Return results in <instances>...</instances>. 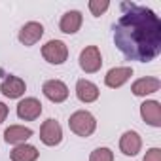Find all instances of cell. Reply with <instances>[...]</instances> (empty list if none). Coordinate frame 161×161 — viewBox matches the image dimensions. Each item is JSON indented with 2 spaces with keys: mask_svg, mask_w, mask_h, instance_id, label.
<instances>
[{
  "mask_svg": "<svg viewBox=\"0 0 161 161\" xmlns=\"http://www.w3.org/2000/svg\"><path fill=\"white\" fill-rule=\"evenodd\" d=\"M40 140L46 144V146H57L61 144L63 140V129L59 125V121L55 119H46L40 127Z\"/></svg>",
  "mask_w": 161,
  "mask_h": 161,
  "instance_id": "cell-5",
  "label": "cell"
},
{
  "mask_svg": "<svg viewBox=\"0 0 161 161\" xmlns=\"http://www.w3.org/2000/svg\"><path fill=\"white\" fill-rule=\"evenodd\" d=\"M6 118H8V106L4 103H0V125L6 121Z\"/></svg>",
  "mask_w": 161,
  "mask_h": 161,
  "instance_id": "cell-21",
  "label": "cell"
},
{
  "mask_svg": "<svg viewBox=\"0 0 161 161\" xmlns=\"http://www.w3.org/2000/svg\"><path fill=\"white\" fill-rule=\"evenodd\" d=\"M142 119L152 127H161V106L157 101H144L140 104Z\"/></svg>",
  "mask_w": 161,
  "mask_h": 161,
  "instance_id": "cell-11",
  "label": "cell"
},
{
  "mask_svg": "<svg viewBox=\"0 0 161 161\" xmlns=\"http://www.w3.org/2000/svg\"><path fill=\"white\" fill-rule=\"evenodd\" d=\"M108 8H110V2H108V0H89V10H91V14H93L95 17L103 15Z\"/></svg>",
  "mask_w": 161,
  "mask_h": 161,
  "instance_id": "cell-19",
  "label": "cell"
},
{
  "mask_svg": "<svg viewBox=\"0 0 161 161\" xmlns=\"http://www.w3.org/2000/svg\"><path fill=\"white\" fill-rule=\"evenodd\" d=\"M42 57L49 64H63L68 59V47L63 40H49L42 46Z\"/></svg>",
  "mask_w": 161,
  "mask_h": 161,
  "instance_id": "cell-3",
  "label": "cell"
},
{
  "mask_svg": "<svg viewBox=\"0 0 161 161\" xmlns=\"http://www.w3.org/2000/svg\"><path fill=\"white\" fill-rule=\"evenodd\" d=\"M101 66H103V55H101L99 47L97 46L84 47L82 53H80V68L87 74H95L101 70Z\"/></svg>",
  "mask_w": 161,
  "mask_h": 161,
  "instance_id": "cell-4",
  "label": "cell"
},
{
  "mask_svg": "<svg viewBox=\"0 0 161 161\" xmlns=\"http://www.w3.org/2000/svg\"><path fill=\"white\" fill-rule=\"evenodd\" d=\"M10 155H12V161H36L40 152L31 144H17Z\"/></svg>",
  "mask_w": 161,
  "mask_h": 161,
  "instance_id": "cell-17",
  "label": "cell"
},
{
  "mask_svg": "<svg viewBox=\"0 0 161 161\" xmlns=\"http://www.w3.org/2000/svg\"><path fill=\"white\" fill-rule=\"evenodd\" d=\"M133 76V68L131 66H116V68H110L104 76V84L112 89H118L121 87L123 84H127V80Z\"/></svg>",
  "mask_w": 161,
  "mask_h": 161,
  "instance_id": "cell-9",
  "label": "cell"
},
{
  "mask_svg": "<svg viewBox=\"0 0 161 161\" xmlns=\"http://www.w3.org/2000/svg\"><path fill=\"white\" fill-rule=\"evenodd\" d=\"M159 87H161V82H159L157 78L146 76V78H138L136 80V82L131 86V91L136 97H146V95H152V93L159 91Z\"/></svg>",
  "mask_w": 161,
  "mask_h": 161,
  "instance_id": "cell-13",
  "label": "cell"
},
{
  "mask_svg": "<svg viewBox=\"0 0 161 161\" xmlns=\"http://www.w3.org/2000/svg\"><path fill=\"white\" fill-rule=\"evenodd\" d=\"M82 21H84L82 12L70 10V12H66V14L61 17L59 29H61V32H64V34H76V32L80 31V27H82Z\"/></svg>",
  "mask_w": 161,
  "mask_h": 161,
  "instance_id": "cell-15",
  "label": "cell"
},
{
  "mask_svg": "<svg viewBox=\"0 0 161 161\" xmlns=\"http://www.w3.org/2000/svg\"><path fill=\"white\" fill-rule=\"evenodd\" d=\"M68 127L72 133H76L78 136H91L97 129V119L91 112L87 110H78L70 116L68 119Z\"/></svg>",
  "mask_w": 161,
  "mask_h": 161,
  "instance_id": "cell-2",
  "label": "cell"
},
{
  "mask_svg": "<svg viewBox=\"0 0 161 161\" xmlns=\"http://www.w3.org/2000/svg\"><path fill=\"white\" fill-rule=\"evenodd\" d=\"M121 15L114 25L116 47L129 59L150 63L161 53V19L153 10L135 2H121Z\"/></svg>",
  "mask_w": 161,
  "mask_h": 161,
  "instance_id": "cell-1",
  "label": "cell"
},
{
  "mask_svg": "<svg viewBox=\"0 0 161 161\" xmlns=\"http://www.w3.org/2000/svg\"><path fill=\"white\" fill-rule=\"evenodd\" d=\"M32 136V129L25 127V125H10L4 131V140L8 144H25V140H29Z\"/></svg>",
  "mask_w": 161,
  "mask_h": 161,
  "instance_id": "cell-16",
  "label": "cell"
},
{
  "mask_svg": "<svg viewBox=\"0 0 161 161\" xmlns=\"http://www.w3.org/2000/svg\"><path fill=\"white\" fill-rule=\"evenodd\" d=\"M142 148V138L136 131H125L119 138V150L125 153V155H136Z\"/></svg>",
  "mask_w": 161,
  "mask_h": 161,
  "instance_id": "cell-12",
  "label": "cell"
},
{
  "mask_svg": "<svg viewBox=\"0 0 161 161\" xmlns=\"http://www.w3.org/2000/svg\"><path fill=\"white\" fill-rule=\"evenodd\" d=\"M142 161H161V150L159 148H150Z\"/></svg>",
  "mask_w": 161,
  "mask_h": 161,
  "instance_id": "cell-20",
  "label": "cell"
},
{
  "mask_svg": "<svg viewBox=\"0 0 161 161\" xmlns=\"http://www.w3.org/2000/svg\"><path fill=\"white\" fill-rule=\"evenodd\" d=\"M76 97L86 104L95 103L99 99V87L93 82H89V80H78L76 82Z\"/></svg>",
  "mask_w": 161,
  "mask_h": 161,
  "instance_id": "cell-14",
  "label": "cell"
},
{
  "mask_svg": "<svg viewBox=\"0 0 161 161\" xmlns=\"http://www.w3.org/2000/svg\"><path fill=\"white\" fill-rule=\"evenodd\" d=\"M89 161H114V152L110 148H95L89 155Z\"/></svg>",
  "mask_w": 161,
  "mask_h": 161,
  "instance_id": "cell-18",
  "label": "cell"
},
{
  "mask_svg": "<svg viewBox=\"0 0 161 161\" xmlns=\"http://www.w3.org/2000/svg\"><path fill=\"white\" fill-rule=\"evenodd\" d=\"M27 89L25 80H21L19 76H6L0 84V93L8 99H19Z\"/></svg>",
  "mask_w": 161,
  "mask_h": 161,
  "instance_id": "cell-8",
  "label": "cell"
},
{
  "mask_svg": "<svg viewBox=\"0 0 161 161\" xmlns=\"http://www.w3.org/2000/svg\"><path fill=\"white\" fill-rule=\"evenodd\" d=\"M42 114V103L36 97H27L17 104V116L25 121H34Z\"/></svg>",
  "mask_w": 161,
  "mask_h": 161,
  "instance_id": "cell-7",
  "label": "cell"
},
{
  "mask_svg": "<svg viewBox=\"0 0 161 161\" xmlns=\"http://www.w3.org/2000/svg\"><path fill=\"white\" fill-rule=\"evenodd\" d=\"M42 93L51 103H64L68 99V87L61 80H47L42 87Z\"/></svg>",
  "mask_w": 161,
  "mask_h": 161,
  "instance_id": "cell-6",
  "label": "cell"
},
{
  "mask_svg": "<svg viewBox=\"0 0 161 161\" xmlns=\"http://www.w3.org/2000/svg\"><path fill=\"white\" fill-rule=\"evenodd\" d=\"M44 36V27L36 21H29L21 27L19 31V42L23 46H34L40 38Z\"/></svg>",
  "mask_w": 161,
  "mask_h": 161,
  "instance_id": "cell-10",
  "label": "cell"
}]
</instances>
